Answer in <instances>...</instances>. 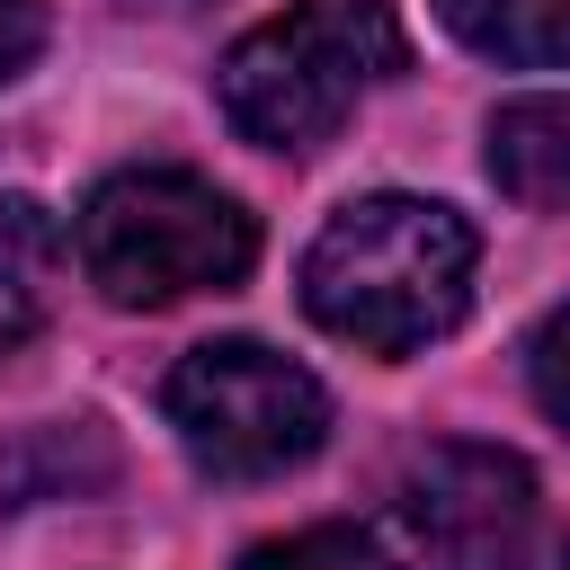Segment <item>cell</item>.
Returning <instances> with one entry per match:
<instances>
[{
    "label": "cell",
    "mask_w": 570,
    "mask_h": 570,
    "mask_svg": "<svg viewBox=\"0 0 570 570\" xmlns=\"http://www.w3.org/2000/svg\"><path fill=\"white\" fill-rule=\"evenodd\" d=\"M240 570H392V561H383V543L356 534V525H303V534L258 543Z\"/></svg>",
    "instance_id": "9"
},
{
    "label": "cell",
    "mask_w": 570,
    "mask_h": 570,
    "mask_svg": "<svg viewBox=\"0 0 570 570\" xmlns=\"http://www.w3.org/2000/svg\"><path fill=\"white\" fill-rule=\"evenodd\" d=\"M525 383H534L543 419H552V428H570V303L525 338Z\"/></svg>",
    "instance_id": "10"
},
{
    "label": "cell",
    "mask_w": 570,
    "mask_h": 570,
    "mask_svg": "<svg viewBox=\"0 0 570 570\" xmlns=\"http://www.w3.org/2000/svg\"><path fill=\"white\" fill-rule=\"evenodd\" d=\"M436 18L481 62H508V71L570 62V0H436Z\"/></svg>",
    "instance_id": "8"
},
{
    "label": "cell",
    "mask_w": 570,
    "mask_h": 570,
    "mask_svg": "<svg viewBox=\"0 0 570 570\" xmlns=\"http://www.w3.org/2000/svg\"><path fill=\"white\" fill-rule=\"evenodd\" d=\"M472 267L481 240L454 205L356 196L303 249V312L365 356H419L472 312Z\"/></svg>",
    "instance_id": "1"
},
{
    "label": "cell",
    "mask_w": 570,
    "mask_h": 570,
    "mask_svg": "<svg viewBox=\"0 0 570 570\" xmlns=\"http://www.w3.org/2000/svg\"><path fill=\"white\" fill-rule=\"evenodd\" d=\"M80 276L116 312H160L187 294H223L258 258V223L240 196H223L196 169H116L89 187L80 223Z\"/></svg>",
    "instance_id": "3"
},
{
    "label": "cell",
    "mask_w": 570,
    "mask_h": 570,
    "mask_svg": "<svg viewBox=\"0 0 570 570\" xmlns=\"http://www.w3.org/2000/svg\"><path fill=\"white\" fill-rule=\"evenodd\" d=\"M45 45V0H0V80H18Z\"/></svg>",
    "instance_id": "11"
},
{
    "label": "cell",
    "mask_w": 570,
    "mask_h": 570,
    "mask_svg": "<svg viewBox=\"0 0 570 570\" xmlns=\"http://www.w3.org/2000/svg\"><path fill=\"white\" fill-rule=\"evenodd\" d=\"M160 410H169L187 463L214 472V481H267L330 436V392L258 338L187 347L160 383Z\"/></svg>",
    "instance_id": "4"
},
{
    "label": "cell",
    "mask_w": 570,
    "mask_h": 570,
    "mask_svg": "<svg viewBox=\"0 0 570 570\" xmlns=\"http://www.w3.org/2000/svg\"><path fill=\"white\" fill-rule=\"evenodd\" d=\"M53 285H62V223L36 196H0V365L45 338Z\"/></svg>",
    "instance_id": "7"
},
{
    "label": "cell",
    "mask_w": 570,
    "mask_h": 570,
    "mask_svg": "<svg viewBox=\"0 0 570 570\" xmlns=\"http://www.w3.org/2000/svg\"><path fill=\"white\" fill-rule=\"evenodd\" d=\"M401 525L428 570H561L570 543L543 517L525 454L508 445H428L401 472Z\"/></svg>",
    "instance_id": "5"
},
{
    "label": "cell",
    "mask_w": 570,
    "mask_h": 570,
    "mask_svg": "<svg viewBox=\"0 0 570 570\" xmlns=\"http://www.w3.org/2000/svg\"><path fill=\"white\" fill-rule=\"evenodd\" d=\"M401 62H410V36H401L392 0H294V9L258 18L223 53L214 98H223V125L240 142H258V151H312Z\"/></svg>",
    "instance_id": "2"
},
{
    "label": "cell",
    "mask_w": 570,
    "mask_h": 570,
    "mask_svg": "<svg viewBox=\"0 0 570 570\" xmlns=\"http://www.w3.org/2000/svg\"><path fill=\"white\" fill-rule=\"evenodd\" d=\"M481 160H490L499 196H517L534 214H570V89L508 98L481 134Z\"/></svg>",
    "instance_id": "6"
}]
</instances>
